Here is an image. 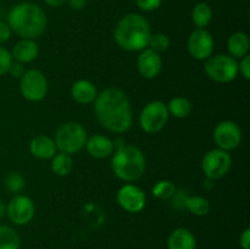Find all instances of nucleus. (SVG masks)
I'll use <instances>...</instances> for the list:
<instances>
[{"label": "nucleus", "mask_w": 250, "mask_h": 249, "mask_svg": "<svg viewBox=\"0 0 250 249\" xmlns=\"http://www.w3.org/2000/svg\"><path fill=\"white\" fill-rule=\"evenodd\" d=\"M146 160L143 151L136 145L125 144L115 149L111 155V170L119 180L126 183L138 181L146 172Z\"/></svg>", "instance_id": "obj_4"}, {"label": "nucleus", "mask_w": 250, "mask_h": 249, "mask_svg": "<svg viewBox=\"0 0 250 249\" xmlns=\"http://www.w3.org/2000/svg\"><path fill=\"white\" fill-rule=\"evenodd\" d=\"M44 2L50 7H60L65 5L67 0H44Z\"/></svg>", "instance_id": "obj_37"}, {"label": "nucleus", "mask_w": 250, "mask_h": 249, "mask_svg": "<svg viewBox=\"0 0 250 249\" xmlns=\"http://www.w3.org/2000/svg\"><path fill=\"white\" fill-rule=\"evenodd\" d=\"M212 138L219 149L225 151L234 150L242 143V129L234 121L225 120L216 124Z\"/></svg>", "instance_id": "obj_10"}, {"label": "nucleus", "mask_w": 250, "mask_h": 249, "mask_svg": "<svg viewBox=\"0 0 250 249\" xmlns=\"http://www.w3.org/2000/svg\"><path fill=\"white\" fill-rule=\"evenodd\" d=\"M11 34L12 32L11 29H10L7 22L0 21V45L6 43V42L10 39V37H11Z\"/></svg>", "instance_id": "obj_34"}, {"label": "nucleus", "mask_w": 250, "mask_h": 249, "mask_svg": "<svg viewBox=\"0 0 250 249\" xmlns=\"http://www.w3.org/2000/svg\"><path fill=\"white\" fill-rule=\"evenodd\" d=\"M185 209L195 216H205L210 212L211 204L207 198L202 195H188L185 203Z\"/></svg>", "instance_id": "obj_24"}, {"label": "nucleus", "mask_w": 250, "mask_h": 249, "mask_svg": "<svg viewBox=\"0 0 250 249\" xmlns=\"http://www.w3.org/2000/svg\"><path fill=\"white\" fill-rule=\"evenodd\" d=\"M167 249H197V238L190 229L178 227L168 236Z\"/></svg>", "instance_id": "obj_19"}, {"label": "nucleus", "mask_w": 250, "mask_h": 249, "mask_svg": "<svg viewBox=\"0 0 250 249\" xmlns=\"http://www.w3.org/2000/svg\"><path fill=\"white\" fill-rule=\"evenodd\" d=\"M84 148L92 158L106 159L115 151V144L114 141L107 136L97 133L92 137H88Z\"/></svg>", "instance_id": "obj_15"}, {"label": "nucleus", "mask_w": 250, "mask_h": 249, "mask_svg": "<svg viewBox=\"0 0 250 249\" xmlns=\"http://www.w3.org/2000/svg\"><path fill=\"white\" fill-rule=\"evenodd\" d=\"M49 83L46 76L37 68L26 70L20 78V92L26 100L31 103L42 102L48 94Z\"/></svg>", "instance_id": "obj_8"}, {"label": "nucleus", "mask_w": 250, "mask_h": 249, "mask_svg": "<svg viewBox=\"0 0 250 249\" xmlns=\"http://www.w3.org/2000/svg\"><path fill=\"white\" fill-rule=\"evenodd\" d=\"M171 45V39L167 34L163 33V32H156V33H151L150 38L148 42V48L151 50L156 51V53H164L167 50Z\"/></svg>", "instance_id": "obj_27"}, {"label": "nucleus", "mask_w": 250, "mask_h": 249, "mask_svg": "<svg viewBox=\"0 0 250 249\" xmlns=\"http://www.w3.org/2000/svg\"><path fill=\"white\" fill-rule=\"evenodd\" d=\"M10 53H11L12 60L26 65V63L33 62L38 58L39 46L36 39H20Z\"/></svg>", "instance_id": "obj_16"}, {"label": "nucleus", "mask_w": 250, "mask_h": 249, "mask_svg": "<svg viewBox=\"0 0 250 249\" xmlns=\"http://www.w3.org/2000/svg\"><path fill=\"white\" fill-rule=\"evenodd\" d=\"M137 7L143 12L155 11L163 4V0H136Z\"/></svg>", "instance_id": "obj_30"}, {"label": "nucleus", "mask_w": 250, "mask_h": 249, "mask_svg": "<svg viewBox=\"0 0 250 249\" xmlns=\"http://www.w3.org/2000/svg\"><path fill=\"white\" fill-rule=\"evenodd\" d=\"M7 24L21 39H37L44 34L48 24L45 12L33 2H20L7 14Z\"/></svg>", "instance_id": "obj_2"}, {"label": "nucleus", "mask_w": 250, "mask_h": 249, "mask_svg": "<svg viewBox=\"0 0 250 249\" xmlns=\"http://www.w3.org/2000/svg\"><path fill=\"white\" fill-rule=\"evenodd\" d=\"M0 249H20V237L14 228L0 226Z\"/></svg>", "instance_id": "obj_25"}, {"label": "nucleus", "mask_w": 250, "mask_h": 249, "mask_svg": "<svg viewBox=\"0 0 250 249\" xmlns=\"http://www.w3.org/2000/svg\"><path fill=\"white\" fill-rule=\"evenodd\" d=\"M137 68L142 77L146 80H153L158 77L163 70V58L156 51L146 48L144 50L139 51L138 59H137Z\"/></svg>", "instance_id": "obj_14"}, {"label": "nucleus", "mask_w": 250, "mask_h": 249, "mask_svg": "<svg viewBox=\"0 0 250 249\" xmlns=\"http://www.w3.org/2000/svg\"><path fill=\"white\" fill-rule=\"evenodd\" d=\"M167 110L170 116L176 119H186L192 112V103L186 97H175L168 102Z\"/></svg>", "instance_id": "obj_22"}, {"label": "nucleus", "mask_w": 250, "mask_h": 249, "mask_svg": "<svg viewBox=\"0 0 250 249\" xmlns=\"http://www.w3.org/2000/svg\"><path fill=\"white\" fill-rule=\"evenodd\" d=\"M239 246L242 249H250V228H246L239 236Z\"/></svg>", "instance_id": "obj_35"}, {"label": "nucleus", "mask_w": 250, "mask_h": 249, "mask_svg": "<svg viewBox=\"0 0 250 249\" xmlns=\"http://www.w3.org/2000/svg\"><path fill=\"white\" fill-rule=\"evenodd\" d=\"M36 214V205L29 197L16 194L6 205V215L10 221L16 226L29 224Z\"/></svg>", "instance_id": "obj_12"}, {"label": "nucleus", "mask_w": 250, "mask_h": 249, "mask_svg": "<svg viewBox=\"0 0 250 249\" xmlns=\"http://www.w3.org/2000/svg\"><path fill=\"white\" fill-rule=\"evenodd\" d=\"M232 167V156L229 151L222 149H211L202 160V170L205 177L210 180H220L229 172Z\"/></svg>", "instance_id": "obj_9"}, {"label": "nucleus", "mask_w": 250, "mask_h": 249, "mask_svg": "<svg viewBox=\"0 0 250 249\" xmlns=\"http://www.w3.org/2000/svg\"><path fill=\"white\" fill-rule=\"evenodd\" d=\"M176 190H177V187H176L175 183L168 180L159 181L151 188V193H153L154 197L160 200L171 199L176 193Z\"/></svg>", "instance_id": "obj_26"}, {"label": "nucleus", "mask_w": 250, "mask_h": 249, "mask_svg": "<svg viewBox=\"0 0 250 249\" xmlns=\"http://www.w3.org/2000/svg\"><path fill=\"white\" fill-rule=\"evenodd\" d=\"M227 50L229 55L233 59L241 60L244 56L249 55L250 50V41L248 34L244 32H234L227 39Z\"/></svg>", "instance_id": "obj_20"}, {"label": "nucleus", "mask_w": 250, "mask_h": 249, "mask_svg": "<svg viewBox=\"0 0 250 249\" xmlns=\"http://www.w3.org/2000/svg\"><path fill=\"white\" fill-rule=\"evenodd\" d=\"M24 72H26V67H24L23 63H20V62H17V61L12 60L7 73H10V75H11V77L20 80V78L24 75Z\"/></svg>", "instance_id": "obj_32"}, {"label": "nucleus", "mask_w": 250, "mask_h": 249, "mask_svg": "<svg viewBox=\"0 0 250 249\" xmlns=\"http://www.w3.org/2000/svg\"><path fill=\"white\" fill-rule=\"evenodd\" d=\"M170 114L167 105L160 100L148 103L139 115V126L146 133L155 134L163 131L167 124Z\"/></svg>", "instance_id": "obj_7"}, {"label": "nucleus", "mask_w": 250, "mask_h": 249, "mask_svg": "<svg viewBox=\"0 0 250 249\" xmlns=\"http://www.w3.org/2000/svg\"><path fill=\"white\" fill-rule=\"evenodd\" d=\"M67 2L72 10H82L84 9L87 0H67Z\"/></svg>", "instance_id": "obj_36"}, {"label": "nucleus", "mask_w": 250, "mask_h": 249, "mask_svg": "<svg viewBox=\"0 0 250 249\" xmlns=\"http://www.w3.org/2000/svg\"><path fill=\"white\" fill-rule=\"evenodd\" d=\"M205 75L216 83H229L238 76V61L229 54L211 55L205 60Z\"/></svg>", "instance_id": "obj_6"}, {"label": "nucleus", "mask_w": 250, "mask_h": 249, "mask_svg": "<svg viewBox=\"0 0 250 249\" xmlns=\"http://www.w3.org/2000/svg\"><path fill=\"white\" fill-rule=\"evenodd\" d=\"M215 41L212 34L205 28H197L187 39V50L193 59L205 61L212 55Z\"/></svg>", "instance_id": "obj_11"}, {"label": "nucleus", "mask_w": 250, "mask_h": 249, "mask_svg": "<svg viewBox=\"0 0 250 249\" xmlns=\"http://www.w3.org/2000/svg\"><path fill=\"white\" fill-rule=\"evenodd\" d=\"M94 115L102 127L111 133H126L133 124L131 102L122 89L110 87L98 93Z\"/></svg>", "instance_id": "obj_1"}, {"label": "nucleus", "mask_w": 250, "mask_h": 249, "mask_svg": "<svg viewBox=\"0 0 250 249\" xmlns=\"http://www.w3.org/2000/svg\"><path fill=\"white\" fill-rule=\"evenodd\" d=\"M29 153L39 160H50L58 153V148L53 138L45 134H38L29 143Z\"/></svg>", "instance_id": "obj_17"}, {"label": "nucleus", "mask_w": 250, "mask_h": 249, "mask_svg": "<svg viewBox=\"0 0 250 249\" xmlns=\"http://www.w3.org/2000/svg\"><path fill=\"white\" fill-rule=\"evenodd\" d=\"M172 1H173V0H172Z\"/></svg>", "instance_id": "obj_39"}, {"label": "nucleus", "mask_w": 250, "mask_h": 249, "mask_svg": "<svg viewBox=\"0 0 250 249\" xmlns=\"http://www.w3.org/2000/svg\"><path fill=\"white\" fill-rule=\"evenodd\" d=\"M5 214H6V205L4 204V202L0 200V217L4 216Z\"/></svg>", "instance_id": "obj_38"}, {"label": "nucleus", "mask_w": 250, "mask_h": 249, "mask_svg": "<svg viewBox=\"0 0 250 249\" xmlns=\"http://www.w3.org/2000/svg\"><path fill=\"white\" fill-rule=\"evenodd\" d=\"M24 185H26V181H24V177L20 172H10L7 173L6 177L4 180V186L10 193L12 194H19L20 192H22V189L24 188Z\"/></svg>", "instance_id": "obj_28"}, {"label": "nucleus", "mask_w": 250, "mask_h": 249, "mask_svg": "<svg viewBox=\"0 0 250 249\" xmlns=\"http://www.w3.org/2000/svg\"><path fill=\"white\" fill-rule=\"evenodd\" d=\"M150 34L148 20L137 12H129L122 16L114 29L115 42L126 51H142L148 48Z\"/></svg>", "instance_id": "obj_3"}, {"label": "nucleus", "mask_w": 250, "mask_h": 249, "mask_svg": "<svg viewBox=\"0 0 250 249\" xmlns=\"http://www.w3.org/2000/svg\"><path fill=\"white\" fill-rule=\"evenodd\" d=\"M50 160L51 171H53V173H55L56 176L65 177V176H67L68 173L72 171L73 159L72 155H70V154L58 151Z\"/></svg>", "instance_id": "obj_21"}, {"label": "nucleus", "mask_w": 250, "mask_h": 249, "mask_svg": "<svg viewBox=\"0 0 250 249\" xmlns=\"http://www.w3.org/2000/svg\"><path fill=\"white\" fill-rule=\"evenodd\" d=\"M87 138V131L80 122L68 121L59 126L55 132L54 142L58 151L73 155L84 148Z\"/></svg>", "instance_id": "obj_5"}, {"label": "nucleus", "mask_w": 250, "mask_h": 249, "mask_svg": "<svg viewBox=\"0 0 250 249\" xmlns=\"http://www.w3.org/2000/svg\"><path fill=\"white\" fill-rule=\"evenodd\" d=\"M212 20V9L208 2H198L192 10V21L197 28H207Z\"/></svg>", "instance_id": "obj_23"}, {"label": "nucleus", "mask_w": 250, "mask_h": 249, "mask_svg": "<svg viewBox=\"0 0 250 249\" xmlns=\"http://www.w3.org/2000/svg\"><path fill=\"white\" fill-rule=\"evenodd\" d=\"M116 202L125 211L129 214H138L146 208V195L138 186L133 183H126L117 192Z\"/></svg>", "instance_id": "obj_13"}, {"label": "nucleus", "mask_w": 250, "mask_h": 249, "mask_svg": "<svg viewBox=\"0 0 250 249\" xmlns=\"http://www.w3.org/2000/svg\"><path fill=\"white\" fill-rule=\"evenodd\" d=\"M188 194H186V192H182V190H176V193L173 194V197L171 198L173 202V207L176 209H185V203L186 199H187Z\"/></svg>", "instance_id": "obj_33"}, {"label": "nucleus", "mask_w": 250, "mask_h": 249, "mask_svg": "<svg viewBox=\"0 0 250 249\" xmlns=\"http://www.w3.org/2000/svg\"><path fill=\"white\" fill-rule=\"evenodd\" d=\"M238 72H241L242 77L244 80L249 81L250 80V56L247 55L244 58L241 59V61L238 62Z\"/></svg>", "instance_id": "obj_31"}, {"label": "nucleus", "mask_w": 250, "mask_h": 249, "mask_svg": "<svg viewBox=\"0 0 250 249\" xmlns=\"http://www.w3.org/2000/svg\"><path fill=\"white\" fill-rule=\"evenodd\" d=\"M11 62H12L11 53H10L6 48L0 45V77L6 75Z\"/></svg>", "instance_id": "obj_29"}, {"label": "nucleus", "mask_w": 250, "mask_h": 249, "mask_svg": "<svg viewBox=\"0 0 250 249\" xmlns=\"http://www.w3.org/2000/svg\"><path fill=\"white\" fill-rule=\"evenodd\" d=\"M98 89L93 82L88 80H78L71 87V97L81 105H89L98 97Z\"/></svg>", "instance_id": "obj_18"}]
</instances>
